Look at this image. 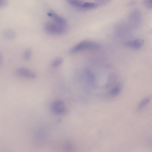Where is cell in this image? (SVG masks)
Segmentation results:
<instances>
[{"label":"cell","mask_w":152,"mask_h":152,"mask_svg":"<svg viewBox=\"0 0 152 152\" xmlns=\"http://www.w3.org/2000/svg\"><path fill=\"white\" fill-rule=\"evenodd\" d=\"M101 46L97 42L91 40L82 41L71 48L70 53H74L85 50H98L101 49Z\"/></svg>","instance_id":"1"},{"label":"cell","mask_w":152,"mask_h":152,"mask_svg":"<svg viewBox=\"0 0 152 152\" xmlns=\"http://www.w3.org/2000/svg\"><path fill=\"white\" fill-rule=\"evenodd\" d=\"M44 28L47 33L56 35L62 34L66 28L53 22L46 23L44 25Z\"/></svg>","instance_id":"2"},{"label":"cell","mask_w":152,"mask_h":152,"mask_svg":"<svg viewBox=\"0 0 152 152\" xmlns=\"http://www.w3.org/2000/svg\"><path fill=\"white\" fill-rule=\"evenodd\" d=\"M72 6L79 9L89 10L94 8L98 6L96 3L83 2L80 0H66Z\"/></svg>","instance_id":"3"},{"label":"cell","mask_w":152,"mask_h":152,"mask_svg":"<svg viewBox=\"0 0 152 152\" xmlns=\"http://www.w3.org/2000/svg\"><path fill=\"white\" fill-rule=\"evenodd\" d=\"M18 76L26 78L33 79L37 77L36 75L29 69L23 67L18 68L15 71Z\"/></svg>","instance_id":"4"},{"label":"cell","mask_w":152,"mask_h":152,"mask_svg":"<svg viewBox=\"0 0 152 152\" xmlns=\"http://www.w3.org/2000/svg\"><path fill=\"white\" fill-rule=\"evenodd\" d=\"M52 111L57 114H61L64 113L65 110L64 103L61 101H57L54 102L51 105Z\"/></svg>","instance_id":"5"},{"label":"cell","mask_w":152,"mask_h":152,"mask_svg":"<svg viewBox=\"0 0 152 152\" xmlns=\"http://www.w3.org/2000/svg\"><path fill=\"white\" fill-rule=\"evenodd\" d=\"M48 15L51 17L53 21L61 26L66 28L67 25L66 21L65 19L59 16L53 12H50L48 13Z\"/></svg>","instance_id":"6"},{"label":"cell","mask_w":152,"mask_h":152,"mask_svg":"<svg viewBox=\"0 0 152 152\" xmlns=\"http://www.w3.org/2000/svg\"><path fill=\"white\" fill-rule=\"evenodd\" d=\"M144 44V41L141 39H136L130 41L125 44L129 48L134 49L140 48Z\"/></svg>","instance_id":"7"},{"label":"cell","mask_w":152,"mask_h":152,"mask_svg":"<svg viewBox=\"0 0 152 152\" xmlns=\"http://www.w3.org/2000/svg\"><path fill=\"white\" fill-rule=\"evenodd\" d=\"M3 34L4 38L8 40L13 39L16 36L15 32L13 30L10 29L4 30Z\"/></svg>","instance_id":"8"},{"label":"cell","mask_w":152,"mask_h":152,"mask_svg":"<svg viewBox=\"0 0 152 152\" xmlns=\"http://www.w3.org/2000/svg\"><path fill=\"white\" fill-rule=\"evenodd\" d=\"M63 59L61 57H58L54 60L52 62V66L54 67H57L61 65L63 62Z\"/></svg>","instance_id":"9"},{"label":"cell","mask_w":152,"mask_h":152,"mask_svg":"<svg viewBox=\"0 0 152 152\" xmlns=\"http://www.w3.org/2000/svg\"><path fill=\"white\" fill-rule=\"evenodd\" d=\"M31 55V51L29 49H27L24 51L23 54V58L26 61L29 60Z\"/></svg>","instance_id":"10"},{"label":"cell","mask_w":152,"mask_h":152,"mask_svg":"<svg viewBox=\"0 0 152 152\" xmlns=\"http://www.w3.org/2000/svg\"><path fill=\"white\" fill-rule=\"evenodd\" d=\"M121 87L119 86L118 85L115 86L111 91L110 93L111 94L114 95L116 94L120 91Z\"/></svg>","instance_id":"11"},{"label":"cell","mask_w":152,"mask_h":152,"mask_svg":"<svg viewBox=\"0 0 152 152\" xmlns=\"http://www.w3.org/2000/svg\"><path fill=\"white\" fill-rule=\"evenodd\" d=\"M144 4L145 6L147 8L151 9L152 7V0H144Z\"/></svg>","instance_id":"12"},{"label":"cell","mask_w":152,"mask_h":152,"mask_svg":"<svg viewBox=\"0 0 152 152\" xmlns=\"http://www.w3.org/2000/svg\"><path fill=\"white\" fill-rule=\"evenodd\" d=\"M149 99L148 98L145 99L140 103L139 106V109L140 110L148 102Z\"/></svg>","instance_id":"13"},{"label":"cell","mask_w":152,"mask_h":152,"mask_svg":"<svg viewBox=\"0 0 152 152\" xmlns=\"http://www.w3.org/2000/svg\"><path fill=\"white\" fill-rule=\"evenodd\" d=\"M7 0H0V7H5L7 4Z\"/></svg>","instance_id":"14"},{"label":"cell","mask_w":152,"mask_h":152,"mask_svg":"<svg viewBox=\"0 0 152 152\" xmlns=\"http://www.w3.org/2000/svg\"><path fill=\"white\" fill-rule=\"evenodd\" d=\"M99 3L101 4H103L106 3L108 0H96Z\"/></svg>","instance_id":"15"},{"label":"cell","mask_w":152,"mask_h":152,"mask_svg":"<svg viewBox=\"0 0 152 152\" xmlns=\"http://www.w3.org/2000/svg\"><path fill=\"white\" fill-rule=\"evenodd\" d=\"M3 63V58L1 53L0 52V66H1Z\"/></svg>","instance_id":"16"}]
</instances>
